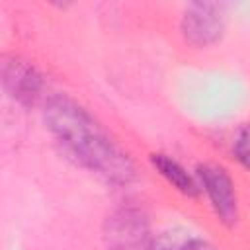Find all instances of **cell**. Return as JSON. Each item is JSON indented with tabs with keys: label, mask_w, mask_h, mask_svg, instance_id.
Returning a JSON list of instances; mask_svg holds the SVG:
<instances>
[{
	"label": "cell",
	"mask_w": 250,
	"mask_h": 250,
	"mask_svg": "<svg viewBox=\"0 0 250 250\" xmlns=\"http://www.w3.org/2000/svg\"><path fill=\"white\" fill-rule=\"evenodd\" d=\"M43 117L49 131L78 164L113 184L133 180L135 168L129 156L72 98L64 94L51 96L45 104Z\"/></svg>",
	"instance_id": "cell-1"
},
{
	"label": "cell",
	"mask_w": 250,
	"mask_h": 250,
	"mask_svg": "<svg viewBox=\"0 0 250 250\" xmlns=\"http://www.w3.org/2000/svg\"><path fill=\"white\" fill-rule=\"evenodd\" d=\"M104 242L107 250H148L152 236L146 215L137 207L113 211L104 225Z\"/></svg>",
	"instance_id": "cell-2"
},
{
	"label": "cell",
	"mask_w": 250,
	"mask_h": 250,
	"mask_svg": "<svg viewBox=\"0 0 250 250\" xmlns=\"http://www.w3.org/2000/svg\"><path fill=\"white\" fill-rule=\"evenodd\" d=\"M227 25V12L217 2H189L180 20L184 39L193 47H209L217 43Z\"/></svg>",
	"instance_id": "cell-3"
},
{
	"label": "cell",
	"mask_w": 250,
	"mask_h": 250,
	"mask_svg": "<svg viewBox=\"0 0 250 250\" xmlns=\"http://www.w3.org/2000/svg\"><path fill=\"white\" fill-rule=\"evenodd\" d=\"M197 182L205 191L215 215L225 225H234L238 219V199L234 182L229 172L219 164H201L197 166Z\"/></svg>",
	"instance_id": "cell-4"
},
{
	"label": "cell",
	"mask_w": 250,
	"mask_h": 250,
	"mask_svg": "<svg viewBox=\"0 0 250 250\" xmlns=\"http://www.w3.org/2000/svg\"><path fill=\"white\" fill-rule=\"evenodd\" d=\"M2 82L12 100L23 105H31L43 88L39 70L20 57H6L2 62Z\"/></svg>",
	"instance_id": "cell-5"
},
{
	"label": "cell",
	"mask_w": 250,
	"mask_h": 250,
	"mask_svg": "<svg viewBox=\"0 0 250 250\" xmlns=\"http://www.w3.org/2000/svg\"><path fill=\"white\" fill-rule=\"evenodd\" d=\"M150 164L154 166V170L168 182L172 184L178 191H182L184 195L195 197L199 191V182L172 156L168 154H150Z\"/></svg>",
	"instance_id": "cell-6"
},
{
	"label": "cell",
	"mask_w": 250,
	"mask_h": 250,
	"mask_svg": "<svg viewBox=\"0 0 250 250\" xmlns=\"http://www.w3.org/2000/svg\"><path fill=\"white\" fill-rule=\"evenodd\" d=\"M148 250H215V246L197 232L186 229H172L154 236Z\"/></svg>",
	"instance_id": "cell-7"
},
{
	"label": "cell",
	"mask_w": 250,
	"mask_h": 250,
	"mask_svg": "<svg viewBox=\"0 0 250 250\" xmlns=\"http://www.w3.org/2000/svg\"><path fill=\"white\" fill-rule=\"evenodd\" d=\"M232 154L246 170H250V121L238 127L232 139Z\"/></svg>",
	"instance_id": "cell-8"
}]
</instances>
